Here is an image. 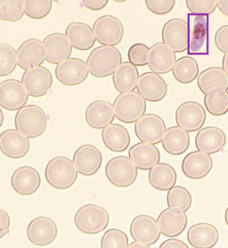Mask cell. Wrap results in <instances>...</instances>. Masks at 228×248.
I'll list each match as a JSON object with an SVG mask.
<instances>
[{
	"instance_id": "obj_1",
	"label": "cell",
	"mask_w": 228,
	"mask_h": 248,
	"mask_svg": "<svg viewBox=\"0 0 228 248\" xmlns=\"http://www.w3.org/2000/svg\"><path fill=\"white\" fill-rule=\"evenodd\" d=\"M89 74L95 78H106L112 74L122 63V56L115 46H100L89 54L87 59Z\"/></svg>"
},
{
	"instance_id": "obj_2",
	"label": "cell",
	"mask_w": 228,
	"mask_h": 248,
	"mask_svg": "<svg viewBox=\"0 0 228 248\" xmlns=\"http://www.w3.org/2000/svg\"><path fill=\"white\" fill-rule=\"evenodd\" d=\"M47 183L56 189L65 190L73 186L78 179V171L70 158L58 155L52 158L45 170Z\"/></svg>"
},
{
	"instance_id": "obj_3",
	"label": "cell",
	"mask_w": 228,
	"mask_h": 248,
	"mask_svg": "<svg viewBox=\"0 0 228 248\" xmlns=\"http://www.w3.org/2000/svg\"><path fill=\"white\" fill-rule=\"evenodd\" d=\"M15 125L18 131L30 139H37L47 128V117L42 108L36 105H26L17 111Z\"/></svg>"
},
{
	"instance_id": "obj_4",
	"label": "cell",
	"mask_w": 228,
	"mask_h": 248,
	"mask_svg": "<svg viewBox=\"0 0 228 248\" xmlns=\"http://www.w3.org/2000/svg\"><path fill=\"white\" fill-rule=\"evenodd\" d=\"M110 215L106 209L95 203H88L78 209L74 223L84 234L95 235L104 232L109 225Z\"/></svg>"
},
{
	"instance_id": "obj_5",
	"label": "cell",
	"mask_w": 228,
	"mask_h": 248,
	"mask_svg": "<svg viewBox=\"0 0 228 248\" xmlns=\"http://www.w3.org/2000/svg\"><path fill=\"white\" fill-rule=\"evenodd\" d=\"M146 108V100L136 91L122 93L113 102L115 117L124 124H136L145 115Z\"/></svg>"
},
{
	"instance_id": "obj_6",
	"label": "cell",
	"mask_w": 228,
	"mask_h": 248,
	"mask_svg": "<svg viewBox=\"0 0 228 248\" xmlns=\"http://www.w3.org/2000/svg\"><path fill=\"white\" fill-rule=\"evenodd\" d=\"M137 168L130 158L119 155L111 158L106 166L107 180L113 186L118 187H128L137 179Z\"/></svg>"
},
{
	"instance_id": "obj_7",
	"label": "cell",
	"mask_w": 228,
	"mask_h": 248,
	"mask_svg": "<svg viewBox=\"0 0 228 248\" xmlns=\"http://www.w3.org/2000/svg\"><path fill=\"white\" fill-rule=\"evenodd\" d=\"M95 40L102 46H115L123 40L125 29L122 21L111 15L98 17L93 24Z\"/></svg>"
},
{
	"instance_id": "obj_8",
	"label": "cell",
	"mask_w": 228,
	"mask_h": 248,
	"mask_svg": "<svg viewBox=\"0 0 228 248\" xmlns=\"http://www.w3.org/2000/svg\"><path fill=\"white\" fill-rule=\"evenodd\" d=\"M162 38L175 53H183L189 48V24L183 19L172 18L163 25Z\"/></svg>"
},
{
	"instance_id": "obj_9",
	"label": "cell",
	"mask_w": 228,
	"mask_h": 248,
	"mask_svg": "<svg viewBox=\"0 0 228 248\" xmlns=\"http://www.w3.org/2000/svg\"><path fill=\"white\" fill-rule=\"evenodd\" d=\"M167 130L164 120L155 113H146L135 124V133L141 142L156 145L161 143Z\"/></svg>"
},
{
	"instance_id": "obj_10",
	"label": "cell",
	"mask_w": 228,
	"mask_h": 248,
	"mask_svg": "<svg viewBox=\"0 0 228 248\" xmlns=\"http://www.w3.org/2000/svg\"><path fill=\"white\" fill-rule=\"evenodd\" d=\"M175 117L178 127L187 132H195L205 124L206 111L198 102L186 101L178 106Z\"/></svg>"
},
{
	"instance_id": "obj_11",
	"label": "cell",
	"mask_w": 228,
	"mask_h": 248,
	"mask_svg": "<svg viewBox=\"0 0 228 248\" xmlns=\"http://www.w3.org/2000/svg\"><path fill=\"white\" fill-rule=\"evenodd\" d=\"M29 94L22 81L8 79L0 82V107L7 111H18L26 106Z\"/></svg>"
},
{
	"instance_id": "obj_12",
	"label": "cell",
	"mask_w": 228,
	"mask_h": 248,
	"mask_svg": "<svg viewBox=\"0 0 228 248\" xmlns=\"http://www.w3.org/2000/svg\"><path fill=\"white\" fill-rule=\"evenodd\" d=\"M55 74L61 84L77 86L88 79L89 72L87 62L82 59L70 57L56 65Z\"/></svg>"
},
{
	"instance_id": "obj_13",
	"label": "cell",
	"mask_w": 228,
	"mask_h": 248,
	"mask_svg": "<svg viewBox=\"0 0 228 248\" xmlns=\"http://www.w3.org/2000/svg\"><path fill=\"white\" fill-rule=\"evenodd\" d=\"M22 83L28 92L29 96L38 98L44 96L53 85V75L45 66H38L24 71Z\"/></svg>"
},
{
	"instance_id": "obj_14",
	"label": "cell",
	"mask_w": 228,
	"mask_h": 248,
	"mask_svg": "<svg viewBox=\"0 0 228 248\" xmlns=\"http://www.w3.org/2000/svg\"><path fill=\"white\" fill-rule=\"evenodd\" d=\"M73 162L78 173L90 177L100 170L103 155L100 150L94 145L85 144L77 148L73 155Z\"/></svg>"
},
{
	"instance_id": "obj_15",
	"label": "cell",
	"mask_w": 228,
	"mask_h": 248,
	"mask_svg": "<svg viewBox=\"0 0 228 248\" xmlns=\"http://www.w3.org/2000/svg\"><path fill=\"white\" fill-rule=\"evenodd\" d=\"M129 232L134 241L146 246L154 245L162 234L157 220L146 215L136 216L131 221Z\"/></svg>"
},
{
	"instance_id": "obj_16",
	"label": "cell",
	"mask_w": 228,
	"mask_h": 248,
	"mask_svg": "<svg viewBox=\"0 0 228 248\" xmlns=\"http://www.w3.org/2000/svg\"><path fill=\"white\" fill-rule=\"evenodd\" d=\"M58 229L56 222L46 216H39L29 223L28 239L35 246L46 247L56 240Z\"/></svg>"
},
{
	"instance_id": "obj_17",
	"label": "cell",
	"mask_w": 228,
	"mask_h": 248,
	"mask_svg": "<svg viewBox=\"0 0 228 248\" xmlns=\"http://www.w3.org/2000/svg\"><path fill=\"white\" fill-rule=\"evenodd\" d=\"M46 60V50L43 42L31 38L23 41L17 50V65L26 71L41 66Z\"/></svg>"
},
{
	"instance_id": "obj_18",
	"label": "cell",
	"mask_w": 228,
	"mask_h": 248,
	"mask_svg": "<svg viewBox=\"0 0 228 248\" xmlns=\"http://www.w3.org/2000/svg\"><path fill=\"white\" fill-rule=\"evenodd\" d=\"M30 148L28 138L16 129H8L0 134V151L6 157L20 159L24 157Z\"/></svg>"
},
{
	"instance_id": "obj_19",
	"label": "cell",
	"mask_w": 228,
	"mask_h": 248,
	"mask_svg": "<svg viewBox=\"0 0 228 248\" xmlns=\"http://www.w3.org/2000/svg\"><path fill=\"white\" fill-rule=\"evenodd\" d=\"M182 171L185 177L192 180L205 178L213 168V159L210 155L201 151L187 154L182 162Z\"/></svg>"
},
{
	"instance_id": "obj_20",
	"label": "cell",
	"mask_w": 228,
	"mask_h": 248,
	"mask_svg": "<svg viewBox=\"0 0 228 248\" xmlns=\"http://www.w3.org/2000/svg\"><path fill=\"white\" fill-rule=\"evenodd\" d=\"M41 177L32 166H22L14 171L11 177V186L21 196H30L39 190Z\"/></svg>"
},
{
	"instance_id": "obj_21",
	"label": "cell",
	"mask_w": 228,
	"mask_h": 248,
	"mask_svg": "<svg viewBox=\"0 0 228 248\" xmlns=\"http://www.w3.org/2000/svg\"><path fill=\"white\" fill-rule=\"evenodd\" d=\"M46 50V61L53 64H59L60 62L70 58L73 46L67 39L65 34L54 32L45 37L43 40Z\"/></svg>"
},
{
	"instance_id": "obj_22",
	"label": "cell",
	"mask_w": 228,
	"mask_h": 248,
	"mask_svg": "<svg viewBox=\"0 0 228 248\" xmlns=\"http://www.w3.org/2000/svg\"><path fill=\"white\" fill-rule=\"evenodd\" d=\"M137 90L146 101L159 102L167 96V85L161 75L147 72L140 75Z\"/></svg>"
},
{
	"instance_id": "obj_23",
	"label": "cell",
	"mask_w": 228,
	"mask_h": 248,
	"mask_svg": "<svg viewBox=\"0 0 228 248\" xmlns=\"http://www.w3.org/2000/svg\"><path fill=\"white\" fill-rule=\"evenodd\" d=\"M176 62V53L163 42H157L151 46L147 64L152 73L159 75L168 74Z\"/></svg>"
},
{
	"instance_id": "obj_24",
	"label": "cell",
	"mask_w": 228,
	"mask_h": 248,
	"mask_svg": "<svg viewBox=\"0 0 228 248\" xmlns=\"http://www.w3.org/2000/svg\"><path fill=\"white\" fill-rule=\"evenodd\" d=\"M157 222L162 234L165 237L174 238L184 232L188 223V218L180 209L167 208L164 209L158 216Z\"/></svg>"
},
{
	"instance_id": "obj_25",
	"label": "cell",
	"mask_w": 228,
	"mask_h": 248,
	"mask_svg": "<svg viewBox=\"0 0 228 248\" xmlns=\"http://www.w3.org/2000/svg\"><path fill=\"white\" fill-rule=\"evenodd\" d=\"M115 118L113 105L105 100H96L89 104L85 112V119L89 127L104 130L112 124Z\"/></svg>"
},
{
	"instance_id": "obj_26",
	"label": "cell",
	"mask_w": 228,
	"mask_h": 248,
	"mask_svg": "<svg viewBox=\"0 0 228 248\" xmlns=\"http://www.w3.org/2000/svg\"><path fill=\"white\" fill-rule=\"evenodd\" d=\"M226 144L227 136L224 130L215 126L202 128L195 137L196 148L208 155L220 152Z\"/></svg>"
},
{
	"instance_id": "obj_27",
	"label": "cell",
	"mask_w": 228,
	"mask_h": 248,
	"mask_svg": "<svg viewBox=\"0 0 228 248\" xmlns=\"http://www.w3.org/2000/svg\"><path fill=\"white\" fill-rule=\"evenodd\" d=\"M128 155L137 169L150 170L161 161L160 150L152 144L139 142L129 148Z\"/></svg>"
},
{
	"instance_id": "obj_28",
	"label": "cell",
	"mask_w": 228,
	"mask_h": 248,
	"mask_svg": "<svg viewBox=\"0 0 228 248\" xmlns=\"http://www.w3.org/2000/svg\"><path fill=\"white\" fill-rule=\"evenodd\" d=\"M218 240L217 228L208 222L196 223L187 232V241L194 248H213Z\"/></svg>"
},
{
	"instance_id": "obj_29",
	"label": "cell",
	"mask_w": 228,
	"mask_h": 248,
	"mask_svg": "<svg viewBox=\"0 0 228 248\" xmlns=\"http://www.w3.org/2000/svg\"><path fill=\"white\" fill-rule=\"evenodd\" d=\"M65 36L72 46L78 50H89L95 46V38L93 29L87 23L80 22L70 23L65 29Z\"/></svg>"
},
{
	"instance_id": "obj_30",
	"label": "cell",
	"mask_w": 228,
	"mask_h": 248,
	"mask_svg": "<svg viewBox=\"0 0 228 248\" xmlns=\"http://www.w3.org/2000/svg\"><path fill=\"white\" fill-rule=\"evenodd\" d=\"M102 140L106 148L112 152H124L130 145V135L122 125L111 124L102 130Z\"/></svg>"
},
{
	"instance_id": "obj_31",
	"label": "cell",
	"mask_w": 228,
	"mask_h": 248,
	"mask_svg": "<svg viewBox=\"0 0 228 248\" xmlns=\"http://www.w3.org/2000/svg\"><path fill=\"white\" fill-rule=\"evenodd\" d=\"M148 180L153 188L159 191H168L176 186L178 174L170 164L159 163L149 170Z\"/></svg>"
},
{
	"instance_id": "obj_32",
	"label": "cell",
	"mask_w": 228,
	"mask_h": 248,
	"mask_svg": "<svg viewBox=\"0 0 228 248\" xmlns=\"http://www.w3.org/2000/svg\"><path fill=\"white\" fill-rule=\"evenodd\" d=\"M163 149L171 155H181L187 151L190 146V135L178 126L167 129L162 140Z\"/></svg>"
},
{
	"instance_id": "obj_33",
	"label": "cell",
	"mask_w": 228,
	"mask_h": 248,
	"mask_svg": "<svg viewBox=\"0 0 228 248\" xmlns=\"http://www.w3.org/2000/svg\"><path fill=\"white\" fill-rule=\"evenodd\" d=\"M138 79L139 72L137 67L130 62H122L112 74L113 86L121 94L135 91Z\"/></svg>"
},
{
	"instance_id": "obj_34",
	"label": "cell",
	"mask_w": 228,
	"mask_h": 248,
	"mask_svg": "<svg viewBox=\"0 0 228 248\" xmlns=\"http://www.w3.org/2000/svg\"><path fill=\"white\" fill-rule=\"evenodd\" d=\"M197 84L204 95L214 88H222L228 91V74L218 66L207 68L198 75Z\"/></svg>"
},
{
	"instance_id": "obj_35",
	"label": "cell",
	"mask_w": 228,
	"mask_h": 248,
	"mask_svg": "<svg viewBox=\"0 0 228 248\" xmlns=\"http://www.w3.org/2000/svg\"><path fill=\"white\" fill-rule=\"evenodd\" d=\"M199 64L192 57H183L177 60L173 67L172 74L181 84H189L198 78Z\"/></svg>"
},
{
	"instance_id": "obj_36",
	"label": "cell",
	"mask_w": 228,
	"mask_h": 248,
	"mask_svg": "<svg viewBox=\"0 0 228 248\" xmlns=\"http://www.w3.org/2000/svg\"><path fill=\"white\" fill-rule=\"evenodd\" d=\"M204 106L212 115H225L228 112V91L222 88L212 89L205 95Z\"/></svg>"
},
{
	"instance_id": "obj_37",
	"label": "cell",
	"mask_w": 228,
	"mask_h": 248,
	"mask_svg": "<svg viewBox=\"0 0 228 248\" xmlns=\"http://www.w3.org/2000/svg\"><path fill=\"white\" fill-rule=\"evenodd\" d=\"M192 17L190 23L192 26L190 27V42L189 47L192 53H197L203 46L206 40L207 32H208V19L205 16Z\"/></svg>"
},
{
	"instance_id": "obj_38",
	"label": "cell",
	"mask_w": 228,
	"mask_h": 248,
	"mask_svg": "<svg viewBox=\"0 0 228 248\" xmlns=\"http://www.w3.org/2000/svg\"><path fill=\"white\" fill-rule=\"evenodd\" d=\"M167 204L168 208L180 209L185 213L193 204V198L189 190L184 186H173L167 192Z\"/></svg>"
},
{
	"instance_id": "obj_39",
	"label": "cell",
	"mask_w": 228,
	"mask_h": 248,
	"mask_svg": "<svg viewBox=\"0 0 228 248\" xmlns=\"http://www.w3.org/2000/svg\"><path fill=\"white\" fill-rule=\"evenodd\" d=\"M23 0H0V20L18 22L24 16Z\"/></svg>"
},
{
	"instance_id": "obj_40",
	"label": "cell",
	"mask_w": 228,
	"mask_h": 248,
	"mask_svg": "<svg viewBox=\"0 0 228 248\" xmlns=\"http://www.w3.org/2000/svg\"><path fill=\"white\" fill-rule=\"evenodd\" d=\"M17 66V51L13 46L0 43V77L13 74Z\"/></svg>"
},
{
	"instance_id": "obj_41",
	"label": "cell",
	"mask_w": 228,
	"mask_h": 248,
	"mask_svg": "<svg viewBox=\"0 0 228 248\" xmlns=\"http://www.w3.org/2000/svg\"><path fill=\"white\" fill-rule=\"evenodd\" d=\"M53 8L51 0H26L24 1V13L34 20H41L50 14Z\"/></svg>"
},
{
	"instance_id": "obj_42",
	"label": "cell",
	"mask_w": 228,
	"mask_h": 248,
	"mask_svg": "<svg viewBox=\"0 0 228 248\" xmlns=\"http://www.w3.org/2000/svg\"><path fill=\"white\" fill-rule=\"evenodd\" d=\"M128 235L118 229L107 231L101 240V248H128Z\"/></svg>"
},
{
	"instance_id": "obj_43",
	"label": "cell",
	"mask_w": 228,
	"mask_h": 248,
	"mask_svg": "<svg viewBox=\"0 0 228 248\" xmlns=\"http://www.w3.org/2000/svg\"><path fill=\"white\" fill-rule=\"evenodd\" d=\"M186 6L192 15L205 16L217 8V0H186Z\"/></svg>"
},
{
	"instance_id": "obj_44",
	"label": "cell",
	"mask_w": 228,
	"mask_h": 248,
	"mask_svg": "<svg viewBox=\"0 0 228 248\" xmlns=\"http://www.w3.org/2000/svg\"><path fill=\"white\" fill-rule=\"evenodd\" d=\"M149 47L144 43H136L129 47L128 57L135 66H145L148 63Z\"/></svg>"
},
{
	"instance_id": "obj_45",
	"label": "cell",
	"mask_w": 228,
	"mask_h": 248,
	"mask_svg": "<svg viewBox=\"0 0 228 248\" xmlns=\"http://www.w3.org/2000/svg\"><path fill=\"white\" fill-rule=\"evenodd\" d=\"M176 4L175 0H146L145 5L149 11L159 15L164 16L169 12L172 11Z\"/></svg>"
},
{
	"instance_id": "obj_46",
	"label": "cell",
	"mask_w": 228,
	"mask_h": 248,
	"mask_svg": "<svg viewBox=\"0 0 228 248\" xmlns=\"http://www.w3.org/2000/svg\"><path fill=\"white\" fill-rule=\"evenodd\" d=\"M214 42L218 50L228 53V25H224L217 30L214 37Z\"/></svg>"
},
{
	"instance_id": "obj_47",
	"label": "cell",
	"mask_w": 228,
	"mask_h": 248,
	"mask_svg": "<svg viewBox=\"0 0 228 248\" xmlns=\"http://www.w3.org/2000/svg\"><path fill=\"white\" fill-rule=\"evenodd\" d=\"M10 225L11 219L8 213L3 209H0V239L9 233Z\"/></svg>"
},
{
	"instance_id": "obj_48",
	"label": "cell",
	"mask_w": 228,
	"mask_h": 248,
	"mask_svg": "<svg viewBox=\"0 0 228 248\" xmlns=\"http://www.w3.org/2000/svg\"><path fill=\"white\" fill-rule=\"evenodd\" d=\"M108 0H83L84 6L87 7L91 11H99L104 9L107 4H108Z\"/></svg>"
},
{
	"instance_id": "obj_49",
	"label": "cell",
	"mask_w": 228,
	"mask_h": 248,
	"mask_svg": "<svg viewBox=\"0 0 228 248\" xmlns=\"http://www.w3.org/2000/svg\"><path fill=\"white\" fill-rule=\"evenodd\" d=\"M159 248H189V247L182 240L177 238H169L162 242Z\"/></svg>"
},
{
	"instance_id": "obj_50",
	"label": "cell",
	"mask_w": 228,
	"mask_h": 248,
	"mask_svg": "<svg viewBox=\"0 0 228 248\" xmlns=\"http://www.w3.org/2000/svg\"><path fill=\"white\" fill-rule=\"evenodd\" d=\"M217 8L223 15L228 17V0H217Z\"/></svg>"
},
{
	"instance_id": "obj_51",
	"label": "cell",
	"mask_w": 228,
	"mask_h": 248,
	"mask_svg": "<svg viewBox=\"0 0 228 248\" xmlns=\"http://www.w3.org/2000/svg\"><path fill=\"white\" fill-rule=\"evenodd\" d=\"M128 248H150L149 246H146L145 244L139 242H132L128 245Z\"/></svg>"
},
{
	"instance_id": "obj_52",
	"label": "cell",
	"mask_w": 228,
	"mask_h": 248,
	"mask_svg": "<svg viewBox=\"0 0 228 248\" xmlns=\"http://www.w3.org/2000/svg\"><path fill=\"white\" fill-rule=\"evenodd\" d=\"M222 68L223 70L228 74V53L225 54V56L223 57Z\"/></svg>"
},
{
	"instance_id": "obj_53",
	"label": "cell",
	"mask_w": 228,
	"mask_h": 248,
	"mask_svg": "<svg viewBox=\"0 0 228 248\" xmlns=\"http://www.w3.org/2000/svg\"><path fill=\"white\" fill-rule=\"evenodd\" d=\"M4 121H5V115H4V113H3L2 109L0 108V128L3 126Z\"/></svg>"
},
{
	"instance_id": "obj_54",
	"label": "cell",
	"mask_w": 228,
	"mask_h": 248,
	"mask_svg": "<svg viewBox=\"0 0 228 248\" xmlns=\"http://www.w3.org/2000/svg\"><path fill=\"white\" fill-rule=\"evenodd\" d=\"M225 220H226L227 225L228 226V207L226 210V212H225Z\"/></svg>"
}]
</instances>
